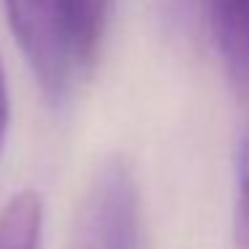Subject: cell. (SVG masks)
Here are the masks:
<instances>
[{
    "mask_svg": "<svg viewBox=\"0 0 249 249\" xmlns=\"http://www.w3.org/2000/svg\"><path fill=\"white\" fill-rule=\"evenodd\" d=\"M11 35L49 99L62 102L86 70L72 0H3Z\"/></svg>",
    "mask_w": 249,
    "mask_h": 249,
    "instance_id": "6da1fadb",
    "label": "cell"
},
{
    "mask_svg": "<svg viewBox=\"0 0 249 249\" xmlns=\"http://www.w3.org/2000/svg\"><path fill=\"white\" fill-rule=\"evenodd\" d=\"M86 225L91 249H140V193L126 161L110 158L97 172Z\"/></svg>",
    "mask_w": 249,
    "mask_h": 249,
    "instance_id": "7a4b0ae2",
    "label": "cell"
},
{
    "mask_svg": "<svg viewBox=\"0 0 249 249\" xmlns=\"http://www.w3.org/2000/svg\"><path fill=\"white\" fill-rule=\"evenodd\" d=\"M206 22L231 83L249 91V0H204Z\"/></svg>",
    "mask_w": 249,
    "mask_h": 249,
    "instance_id": "3957f363",
    "label": "cell"
},
{
    "mask_svg": "<svg viewBox=\"0 0 249 249\" xmlns=\"http://www.w3.org/2000/svg\"><path fill=\"white\" fill-rule=\"evenodd\" d=\"M43 201L35 190H19L0 209V249H40Z\"/></svg>",
    "mask_w": 249,
    "mask_h": 249,
    "instance_id": "277c9868",
    "label": "cell"
},
{
    "mask_svg": "<svg viewBox=\"0 0 249 249\" xmlns=\"http://www.w3.org/2000/svg\"><path fill=\"white\" fill-rule=\"evenodd\" d=\"M72 6H75V24L83 59H86V65H91L102 49L105 33H107L113 0H72Z\"/></svg>",
    "mask_w": 249,
    "mask_h": 249,
    "instance_id": "5b68a950",
    "label": "cell"
},
{
    "mask_svg": "<svg viewBox=\"0 0 249 249\" xmlns=\"http://www.w3.org/2000/svg\"><path fill=\"white\" fill-rule=\"evenodd\" d=\"M233 238L238 249H249V137L238 150L236 204H233Z\"/></svg>",
    "mask_w": 249,
    "mask_h": 249,
    "instance_id": "8992f818",
    "label": "cell"
},
{
    "mask_svg": "<svg viewBox=\"0 0 249 249\" xmlns=\"http://www.w3.org/2000/svg\"><path fill=\"white\" fill-rule=\"evenodd\" d=\"M8 121H11V99H8V83H6V70L0 62V150L8 134Z\"/></svg>",
    "mask_w": 249,
    "mask_h": 249,
    "instance_id": "52a82bcc",
    "label": "cell"
}]
</instances>
